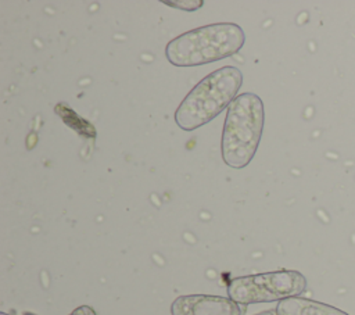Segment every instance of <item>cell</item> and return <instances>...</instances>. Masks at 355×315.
Listing matches in <instances>:
<instances>
[{
  "label": "cell",
  "mask_w": 355,
  "mask_h": 315,
  "mask_svg": "<svg viewBox=\"0 0 355 315\" xmlns=\"http://www.w3.org/2000/svg\"><path fill=\"white\" fill-rule=\"evenodd\" d=\"M244 31L233 22L200 26L172 39L165 54L176 67H196L236 54L244 44Z\"/></svg>",
  "instance_id": "1"
},
{
  "label": "cell",
  "mask_w": 355,
  "mask_h": 315,
  "mask_svg": "<svg viewBox=\"0 0 355 315\" xmlns=\"http://www.w3.org/2000/svg\"><path fill=\"white\" fill-rule=\"evenodd\" d=\"M243 74L236 67H222L201 79L175 111V121L183 130H194L212 121L237 97Z\"/></svg>",
  "instance_id": "2"
},
{
  "label": "cell",
  "mask_w": 355,
  "mask_h": 315,
  "mask_svg": "<svg viewBox=\"0 0 355 315\" xmlns=\"http://www.w3.org/2000/svg\"><path fill=\"white\" fill-rule=\"evenodd\" d=\"M265 122L263 103L254 93L239 94L227 107L222 132V158L226 165L240 169L257 153Z\"/></svg>",
  "instance_id": "3"
},
{
  "label": "cell",
  "mask_w": 355,
  "mask_h": 315,
  "mask_svg": "<svg viewBox=\"0 0 355 315\" xmlns=\"http://www.w3.org/2000/svg\"><path fill=\"white\" fill-rule=\"evenodd\" d=\"M305 289L306 279L302 273L298 271L282 269L234 278L227 286V294L234 303L247 305L300 297Z\"/></svg>",
  "instance_id": "4"
},
{
  "label": "cell",
  "mask_w": 355,
  "mask_h": 315,
  "mask_svg": "<svg viewBox=\"0 0 355 315\" xmlns=\"http://www.w3.org/2000/svg\"><path fill=\"white\" fill-rule=\"evenodd\" d=\"M172 315H241V309L232 298L207 294L178 297L171 307Z\"/></svg>",
  "instance_id": "5"
},
{
  "label": "cell",
  "mask_w": 355,
  "mask_h": 315,
  "mask_svg": "<svg viewBox=\"0 0 355 315\" xmlns=\"http://www.w3.org/2000/svg\"><path fill=\"white\" fill-rule=\"evenodd\" d=\"M276 315H349V314L320 301H315L304 297H290L279 301L276 307Z\"/></svg>",
  "instance_id": "6"
},
{
  "label": "cell",
  "mask_w": 355,
  "mask_h": 315,
  "mask_svg": "<svg viewBox=\"0 0 355 315\" xmlns=\"http://www.w3.org/2000/svg\"><path fill=\"white\" fill-rule=\"evenodd\" d=\"M69 315H96V312H94V309L92 307L82 305V307L73 309Z\"/></svg>",
  "instance_id": "7"
},
{
  "label": "cell",
  "mask_w": 355,
  "mask_h": 315,
  "mask_svg": "<svg viewBox=\"0 0 355 315\" xmlns=\"http://www.w3.org/2000/svg\"><path fill=\"white\" fill-rule=\"evenodd\" d=\"M258 315H276V314H273L272 311H265V312H261V314H258Z\"/></svg>",
  "instance_id": "8"
}]
</instances>
